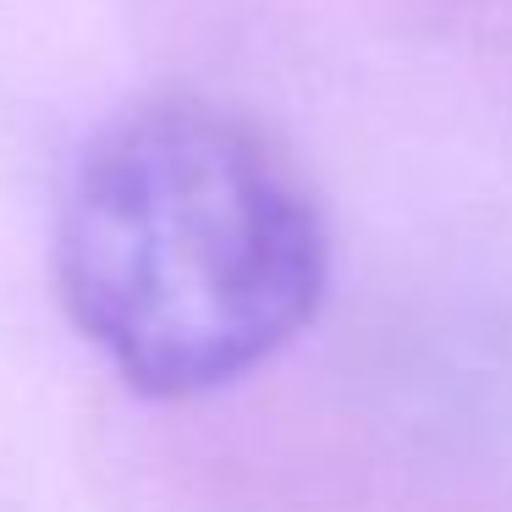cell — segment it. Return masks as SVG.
Wrapping results in <instances>:
<instances>
[{"label": "cell", "mask_w": 512, "mask_h": 512, "mask_svg": "<svg viewBox=\"0 0 512 512\" xmlns=\"http://www.w3.org/2000/svg\"><path fill=\"white\" fill-rule=\"evenodd\" d=\"M56 287L133 391L199 397L309 325L325 226L259 127L160 100L83 155L56 226Z\"/></svg>", "instance_id": "1"}]
</instances>
